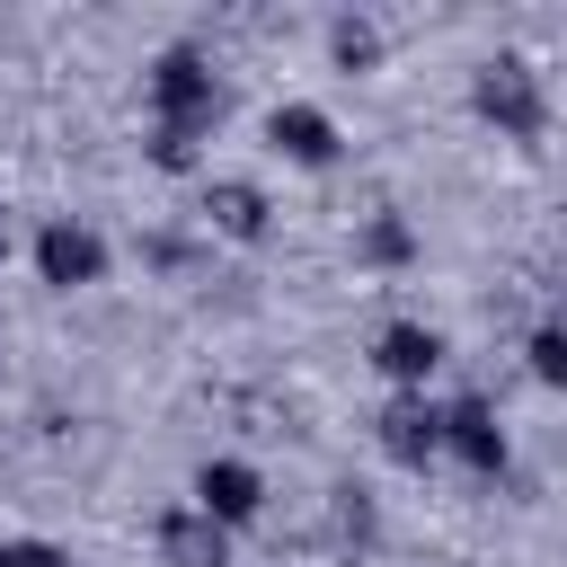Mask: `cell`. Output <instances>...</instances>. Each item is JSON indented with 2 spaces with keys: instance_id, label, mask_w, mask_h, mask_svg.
Wrapping results in <instances>:
<instances>
[{
  "instance_id": "5b68a950",
  "label": "cell",
  "mask_w": 567,
  "mask_h": 567,
  "mask_svg": "<svg viewBox=\"0 0 567 567\" xmlns=\"http://www.w3.org/2000/svg\"><path fill=\"white\" fill-rule=\"evenodd\" d=\"M443 443H452L478 478H496V470H505V425H496V408H487L478 390H461V399L443 408Z\"/></svg>"
},
{
  "instance_id": "9a60e30c",
  "label": "cell",
  "mask_w": 567,
  "mask_h": 567,
  "mask_svg": "<svg viewBox=\"0 0 567 567\" xmlns=\"http://www.w3.org/2000/svg\"><path fill=\"white\" fill-rule=\"evenodd\" d=\"M532 381H549V390H567V319H549V328H532Z\"/></svg>"
},
{
  "instance_id": "3957f363",
  "label": "cell",
  "mask_w": 567,
  "mask_h": 567,
  "mask_svg": "<svg viewBox=\"0 0 567 567\" xmlns=\"http://www.w3.org/2000/svg\"><path fill=\"white\" fill-rule=\"evenodd\" d=\"M372 443H381L399 470H425V461L443 452V408H434L425 390H399V399L372 416Z\"/></svg>"
},
{
  "instance_id": "5bb4252c",
  "label": "cell",
  "mask_w": 567,
  "mask_h": 567,
  "mask_svg": "<svg viewBox=\"0 0 567 567\" xmlns=\"http://www.w3.org/2000/svg\"><path fill=\"white\" fill-rule=\"evenodd\" d=\"M142 151H151V168H168V177H186V168L204 159V133H177V124H151V133H142Z\"/></svg>"
},
{
  "instance_id": "7c38bea8",
  "label": "cell",
  "mask_w": 567,
  "mask_h": 567,
  "mask_svg": "<svg viewBox=\"0 0 567 567\" xmlns=\"http://www.w3.org/2000/svg\"><path fill=\"white\" fill-rule=\"evenodd\" d=\"M328 53H337V71H381V18H363V9L328 18Z\"/></svg>"
},
{
  "instance_id": "8fae6325",
  "label": "cell",
  "mask_w": 567,
  "mask_h": 567,
  "mask_svg": "<svg viewBox=\"0 0 567 567\" xmlns=\"http://www.w3.org/2000/svg\"><path fill=\"white\" fill-rule=\"evenodd\" d=\"M328 540H337L346 558L381 540V505H372V487H354V478H337V487H328Z\"/></svg>"
},
{
  "instance_id": "6da1fadb",
  "label": "cell",
  "mask_w": 567,
  "mask_h": 567,
  "mask_svg": "<svg viewBox=\"0 0 567 567\" xmlns=\"http://www.w3.org/2000/svg\"><path fill=\"white\" fill-rule=\"evenodd\" d=\"M470 106H478V124H496L505 142H540V124H549L540 62H532V53H487V62L470 71Z\"/></svg>"
},
{
  "instance_id": "8992f818",
  "label": "cell",
  "mask_w": 567,
  "mask_h": 567,
  "mask_svg": "<svg viewBox=\"0 0 567 567\" xmlns=\"http://www.w3.org/2000/svg\"><path fill=\"white\" fill-rule=\"evenodd\" d=\"M195 505H204L221 532H230V523H257V514H266V478H257L248 461H204V470H195Z\"/></svg>"
},
{
  "instance_id": "4fadbf2b",
  "label": "cell",
  "mask_w": 567,
  "mask_h": 567,
  "mask_svg": "<svg viewBox=\"0 0 567 567\" xmlns=\"http://www.w3.org/2000/svg\"><path fill=\"white\" fill-rule=\"evenodd\" d=\"M354 257H363V266H408V257H416V230H408L399 213H372V221L354 230Z\"/></svg>"
},
{
  "instance_id": "e0dca14e",
  "label": "cell",
  "mask_w": 567,
  "mask_h": 567,
  "mask_svg": "<svg viewBox=\"0 0 567 567\" xmlns=\"http://www.w3.org/2000/svg\"><path fill=\"white\" fill-rule=\"evenodd\" d=\"M0 257H9V213H0Z\"/></svg>"
},
{
  "instance_id": "7a4b0ae2",
  "label": "cell",
  "mask_w": 567,
  "mask_h": 567,
  "mask_svg": "<svg viewBox=\"0 0 567 567\" xmlns=\"http://www.w3.org/2000/svg\"><path fill=\"white\" fill-rule=\"evenodd\" d=\"M151 124H177V133H213L221 124V80H213V53L204 44H168L159 62H151Z\"/></svg>"
},
{
  "instance_id": "9c48e42d",
  "label": "cell",
  "mask_w": 567,
  "mask_h": 567,
  "mask_svg": "<svg viewBox=\"0 0 567 567\" xmlns=\"http://www.w3.org/2000/svg\"><path fill=\"white\" fill-rule=\"evenodd\" d=\"M443 354H452V346H443L434 328H416V319H390V328L372 337V363H381L399 390H425V372H434Z\"/></svg>"
},
{
  "instance_id": "ba28073f",
  "label": "cell",
  "mask_w": 567,
  "mask_h": 567,
  "mask_svg": "<svg viewBox=\"0 0 567 567\" xmlns=\"http://www.w3.org/2000/svg\"><path fill=\"white\" fill-rule=\"evenodd\" d=\"M204 221H213L221 239H266V230H275V204H266L257 177H213V186H204Z\"/></svg>"
},
{
  "instance_id": "52a82bcc",
  "label": "cell",
  "mask_w": 567,
  "mask_h": 567,
  "mask_svg": "<svg viewBox=\"0 0 567 567\" xmlns=\"http://www.w3.org/2000/svg\"><path fill=\"white\" fill-rule=\"evenodd\" d=\"M159 558L168 567H230V532L204 505H168L159 514Z\"/></svg>"
},
{
  "instance_id": "30bf717a",
  "label": "cell",
  "mask_w": 567,
  "mask_h": 567,
  "mask_svg": "<svg viewBox=\"0 0 567 567\" xmlns=\"http://www.w3.org/2000/svg\"><path fill=\"white\" fill-rule=\"evenodd\" d=\"M266 142H275L284 159H301V168H328V159H337V124H328L319 106H275V115H266Z\"/></svg>"
},
{
  "instance_id": "277c9868",
  "label": "cell",
  "mask_w": 567,
  "mask_h": 567,
  "mask_svg": "<svg viewBox=\"0 0 567 567\" xmlns=\"http://www.w3.org/2000/svg\"><path fill=\"white\" fill-rule=\"evenodd\" d=\"M35 275H44L53 292H80V284L106 275V239H97L89 221H44V230H35Z\"/></svg>"
},
{
  "instance_id": "ac0fdd59",
  "label": "cell",
  "mask_w": 567,
  "mask_h": 567,
  "mask_svg": "<svg viewBox=\"0 0 567 567\" xmlns=\"http://www.w3.org/2000/svg\"><path fill=\"white\" fill-rule=\"evenodd\" d=\"M0 354H9V346H0Z\"/></svg>"
},
{
  "instance_id": "2e32d148",
  "label": "cell",
  "mask_w": 567,
  "mask_h": 567,
  "mask_svg": "<svg viewBox=\"0 0 567 567\" xmlns=\"http://www.w3.org/2000/svg\"><path fill=\"white\" fill-rule=\"evenodd\" d=\"M0 567H71V549H53V540H0Z\"/></svg>"
}]
</instances>
